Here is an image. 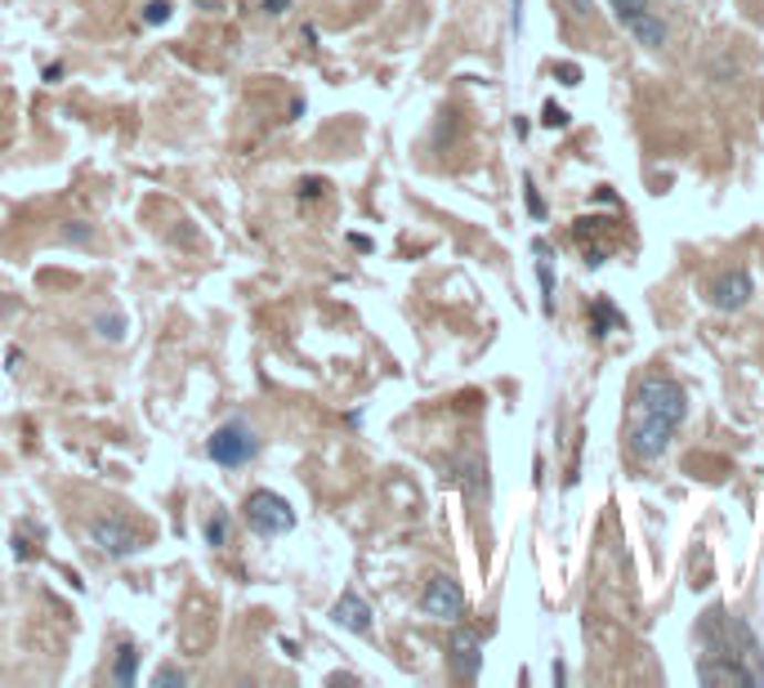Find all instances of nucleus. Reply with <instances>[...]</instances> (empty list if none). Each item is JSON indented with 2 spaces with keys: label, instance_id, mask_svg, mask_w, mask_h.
Instances as JSON below:
<instances>
[{
  "label": "nucleus",
  "instance_id": "1",
  "mask_svg": "<svg viewBox=\"0 0 764 688\" xmlns=\"http://www.w3.org/2000/svg\"><path fill=\"white\" fill-rule=\"evenodd\" d=\"M689 416V394L671 376H643L626 407V451L635 461H658Z\"/></svg>",
  "mask_w": 764,
  "mask_h": 688
},
{
  "label": "nucleus",
  "instance_id": "2",
  "mask_svg": "<svg viewBox=\"0 0 764 688\" xmlns=\"http://www.w3.org/2000/svg\"><path fill=\"white\" fill-rule=\"evenodd\" d=\"M90 545L103 559H130L148 545V532H139L126 514H98V519H90Z\"/></svg>",
  "mask_w": 764,
  "mask_h": 688
},
{
  "label": "nucleus",
  "instance_id": "3",
  "mask_svg": "<svg viewBox=\"0 0 764 688\" xmlns=\"http://www.w3.org/2000/svg\"><path fill=\"white\" fill-rule=\"evenodd\" d=\"M242 514H247V528H251L255 536H286V532L295 528L291 501L278 497V492H269V488H255V492L247 497Z\"/></svg>",
  "mask_w": 764,
  "mask_h": 688
},
{
  "label": "nucleus",
  "instance_id": "4",
  "mask_svg": "<svg viewBox=\"0 0 764 688\" xmlns=\"http://www.w3.org/2000/svg\"><path fill=\"white\" fill-rule=\"evenodd\" d=\"M255 451H260V438H255V429L242 425V420L220 425V429L210 434V442H206V456H210L214 466H224V470H238V466L255 461Z\"/></svg>",
  "mask_w": 764,
  "mask_h": 688
},
{
  "label": "nucleus",
  "instance_id": "5",
  "mask_svg": "<svg viewBox=\"0 0 764 688\" xmlns=\"http://www.w3.org/2000/svg\"><path fill=\"white\" fill-rule=\"evenodd\" d=\"M420 613L433 622H461L465 617V591L452 577H429L420 595Z\"/></svg>",
  "mask_w": 764,
  "mask_h": 688
},
{
  "label": "nucleus",
  "instance_id": "6",
  "mask_svg": "<svg viewBox=\"0 0 764 688\" xmlns=\"http://www.w3.org/2000/svg\"><path fill=\"white\" fill-rule=\"evenodd\" d=\"M617 23L643 45V50H662L667 45V19L662 14H652L648 6H630V10H617Z\"/></svg>",
  "mask_w": 764,
  "mask_h": 688
},
{
  "label": "nucleus",
  "instance_id": "7",
  "mask_svg": "<svg viewBox=\"0 0 764 688\" xmlns=\"http://www.w3.org/2000/svg\"><path fill=\"white\" fill-rule=\"evenodd\" d=\"M448 661H452V670L461 679H479V670H483V644H479V635L465 630V626H457L452 639H448Z\"/></svg>",
  "mask_w": 764,
  "mask_h": 688
},
{
  "label": "nucleus",
  "instance_id": "8",
  "mask_svg": "<svg viewBox=\"0 0 764 688\" xmlns=\"http://www.w3.org/2000/svg\"><path fill=\"white\" fill-rule=\"evenodd\" d=\"M751 273L746 269H733V273H724V278H715V286H711V309H720V313H733V309H742L746 300H751Z\"/></svg>",
  "mask_w": 764,
  "mask_h": 688
},
{
  "label": "nucleus",
  "instance_id": "9",
  "mask_svg": "<svg viewBox=\"0 0 764 688\" xmlns=\"http://www.w3.org/2000/svg\"><path fill=\"white\" fill-rule=\"evenodd\" d=\"M332 622L341 630H354V635H371V604L358 595V591H345L332 608Z\"/></svg>",
  "mask_w": 764,
  "mask_h": 688
},
{
  "label": "nucleus",
  "instance_id": "10",
  "mask_svg": "<svg viewBox=\"0 0 764 688\" xmlns=\"http://www.w3.org/2000/svg\"><path fill=\"white\" fill-rule=\"evenodd\" d=\"M532 251L541 256L536 260V278H541V313L555 317V273H551V247L545 242H532Z\"/></svg>",
  "mask_w": 764,
  "mask_h": 688
},
{
  "label": "nucleus",
  "instance_id": "11",
  "mask_svg": "<svg viewBox=\"0 0 764 688\" xmlns=\"http://www.w3.org/2000/svg\"><path fill=\"white\" fill-rule=\"evenodd\" d=\"M590 331L595 335H608V331H626V317L608 304V300H595V309H590Z\"/></svg>",
  "mask_w": 764,
  "mask_h": 688
},
{
  "label": "nucleus",
  "instance_id": "12",
  "mask_svg": "<svg viewBox=\"0 0 764 688\" xmlns=\"http://www.w3.org/2000/svg\"><path fill=\"white\" fill-rule=\"evenodd\" d=\"M135 675H139V648L135 644H122L117 648V666H113V679L126 688V684H135Z\"/></svg>",
  "mask_w": 764,
  "mask_h": 688
},
{
  "label": "nucleus",
  "instance_id": "13",
  "mask_svg": "<svg viewBox=\"0 0 764 688\" xmlns=\"http://www.w3.org/2000/svg\"><path fill=\"white\" fill-rule=\"evenodd\" d=\"M604 228H608V219H604V215H586V219H577V223H573V238L586 247L590 238H599V233H604Z\"/></svg>",
  "mask_w": 764,
  "mask_h": 688
},
{
  "label": "nucleus",
  "instance_id": "14",
  "mask_svg": "<svg viewBox=\"0 0 764 688\" xmlns=\"http://www.w3.org/2000/svg\"><path fill=\"white\" fill-rule=\"evenodd\" d=\"M541 126H545V131H564V126H568V112H564L559 103H545V107H541Z\"/></svg>",
  "mask_w": 764,
  "mask_h": 688
},
{
  "label": "nucleus",
  "instance_id": "15",
  "mask_svg": "<svg viewBox=\"0 0 764 688\" xmlns=\"http://www.w3.org/2000/svg\"><path fill=\"white\" fill-rule=\"evenodd\" d=\"M206 541H210V545H224V541H229V514H210Z\"/></svg>",
  "mask_w": 764,
  "mask_h": 688
},
{
  "label": "nucleus",
  "instance_id": "16",
  "mask_svg": "<svg viewBox=\"0 0 764 688\" xmlns=\"http://www.w3.org/2000/svg\"><path fill=\"white\" fill-rule=\"evenodd\" d=\"M94 326H98L103 340H122V335H126V317H122V313H117V317H98Z\"/></svg>",
  "mask_w": 764,
  "mask_h": 688
},
{
  "label": "nucleus",
  "instance_id": "17",
  "mask_svg": "<svg viewBox=\"0 0 764 688\" xmlns=\"http://www.w3.org/2000/svg\"><path fill=\"white\" fill-rule=\"evenodd\" d=\"M144 23H148V28H161V23H170V6H166V0H153V6L144 10Z\"/></svg>",
  "mask_w": 764,
  "mask_h": 688
},
{
  "label": "nucleus",
  "instance_id": "18",
  "mask_svg": "<svg viewBox=\"0 0 764 688\" xmlns=\"http://www.w3.org/2000/svg\"><path fill=\"white\" fill-rule=\"evenodd\" d=\"M153 684H157V688H166V684H179V688H184V684H188V675H184L179 666H161V670L153 675Z\"/></svg>",
  "mask_w": 764,
  "mask_h": 688
},
{
  "label": "nucleus",
  "instance_id": "19",
  "mask_svg": "<svg viewBox=\"0 0 764 688\" xmlns=\"http://www.w3.org/2000/svg\"><path fill=\"white\" fill-rule=\"evenodd\" d=\"M555 76H559V85H582V67L577 63H555Z\"/></svg>",
  "mask_w": 764,
  "mask_h": 688
},
{
  "label": "nucleus",
  "instance_id": "20",
  "mask_svg": "<svg viewBox=\"0 0 764 688\" xmlns=\"http://www.w3.org/2000/svg\"><path fill=\"white\" fill-rule=\"evenodd\" d=\"M582 260H586V269H604V264H608V247H590V242H586Z\"/></svg>",
  "mask_w": 764,
  "mask_h": 688
},
{
  "label": "nucleus",
  "instance_id": "21",
  "mask_svg": "<svg viewBox=\"0 0 764 688\" xmlns=\"http://www.w3.org/2000/svg\"><path fill=\"white\" fill-rule=\"evenodd\" d=\"M523 188H527V210H532V219H545V201H541V192H536V184L527 179Z\"/></svg>",
  "mask_w": 764,
  "mask_h": 688
},
{
  "label": "nucleus",
  "instance_id": "22",
  "mask_svg": "<svg viewBox=\"0 0 764 688\" xmlns=\"http://www.w3.org/2000/svg\"><path fill=\"white\" fill-rule=\"evenodd\" d=\"M317 192H322V179H304L300 184V197H317Z\"/></svg>",
  "mask_w": 764,
  "mask_h": 688
},
{
  "label": "nucleus",
  "instance_id": "23",
  "mask_svg": "<svg viewBox=\"0 0 764 688\" xmlns=\"http://www.w3.org/2000/svg\"><path fill=\"white\" fill-rule=\"evenodd\" d=\"M264 10L269 14H282V10H291V0H264Z\"/></svg>",
  "mask_w": 764,
  "mask_h": 688
}]
</instances>
